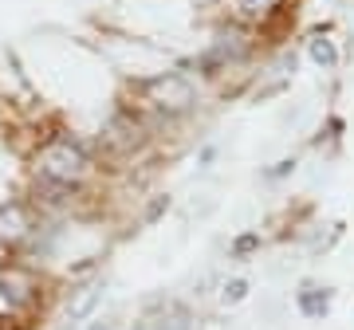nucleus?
<instances>
[{"instance_id": "nucleus-1", "label": "nucleus", "mask_w": 354, "mask_h": 330, "mask_svg": "<svg viewBox=\"0 0 354 330\" xmlns=\"http://www.w3.org/2000/svg\"><path fill=\"white\" fill-rule=\"evenodd\" d=\"M36 177L51 181V185H67V189H83V181L95 173V150L87 142L71 134V130H55L39 142L36 150Z\"/></svg>"}, {"instance_id": "nucleus-2", "label": "nucleus", "mask_w": 354, "mask_h": 330, "mask_svg": "<svg viewBox=\"0 0 354 330\" xmlns=\"http://www.w3.org/2000/svg\"><path fill=\"white\" fill-rule=\"evenodd\" d=\"M142 102L165 118H177V115H185V110L197 106V87L181 71H162V75H153L142 83Z\"/></svg>"}, {"instance_id": "nucleus-3", "label": "nucleus", "mask_w": 354, "mask_h": 330, "mask_svg": "<svg viewBox=\"0 0 354 330\" xmlns=\"http://www.w3.org/2000/svg\"><path fill=\"white\" fill-rule=\"evenodd\" d=\"M248 55H252V36H248L244 28L228 24V28H221L213 36V43L197 55V67H201V75H225L228 67H241Z\"/></svg>"}, {"instance_id": "nucleus-4", "label": "nucleus", "mask_w": 354, "mask_h": 330, "mask_svg": "<svg viewBox=\"0 0 354 330\" xmlns=\"http://www.w3.org/2000/svg\"><path fill=\"white\" fill-rule=\"evenodd\" d=\"M39 280L24 264H0V303L8 315H28L39 307Z\"/></svg>"}, {"instance_id": "nucleus-5", "label": "nucleus", "mask_w": 354, "mask_h": 330, "mask_svg": "<svg viewBox=\"0 0 354 330\" xmlns=\"http://www.w3.org/2000/svg\"><path fill=\"white\" fill-rule=\"evenodd\" d=\"M146 142V126L134 110H114L99 130V150L106 157H130Z\"/></svg>"}, {"instance_id": "nucleus-6", "label": "nucleus", "mask_w": 354, "mask_h": 330, "mask_svg": "<svg viewBox=\"0 0 354 330\" xmlns=\"http://www.w3.org/2000/svg\"><path fill=\"white\" fill-rule=\"evenodd\" d=\"M36 229H39V220H36V213H32V204H24V201L0 204V248L20 252V248L32 244Z\"/></svg>"}, {"instance_id": "nucleus-7", "label": "nucleus", "mask_w": 354, "mask_h": 330, "mask_svg": "<svg viewBox=\"0 0 354 330\" xmlns=\"http://www.w3.org/2000/svg\"><path fill=\"white\" fill-rule=\"evenodd\" d=\"M99 303H102V280H91V283H83V287H75L71 299H67V322L91 318V311H95Z\"/></svg>"}, {"instance_id": "nucleus-8", "label": "nucleus", "mask_w": 354, "mask_h": 330, "mask_svg": "<svg viewBox=\"0 0 354 330\" xmlns=\"http://www.w3.org/2000/svg\"><path fill=\"white\" fill-rule=\"evenodd\" d=\"M283 8V0H228V12L241 24H268Z\"/></svg>"}, {"instance_id": "nucleus-9", "label": "nucleus", "mask_w": 354, "mask_h": 330, "mask_svg": "<svg viewBox=\"0 0 354 330\" xmlns=\"http://www.w3.org/2000/svg\"><path fill=\"white\" fill-rule=\"evenodd\" d=\"M299 311H304L307 318H323L330 311V291H327V287L307 283L304 291H299Z\"/></svg>"}, {"instance_id": "nucleus-10", "label": "nucleus", "mask_w": 354, "mask_h": 330, "mask_svg": "<svg viewBox=\"0 0 354 330\" xmlns=\"http://www.w3.org/2000/svg\"><path fill=\"white\" fill-rule=\"evenodd\" d=\"M311 59H315L319 67H323V71H335V67H339V51H335V43H330V39H311Z\"/></svg>"}, {"instance_id": "nucleus-11", "label": "nucleus", "mask_w": 354, "mask_h": 330, "mask_svg": "<svg viewBox=\"0 0 354 330\" xmlns=\"http://www.w3.org/2000/svg\"><path fill=\"white\" fill-rule=\"evenodd\" d=\"M244 295H248V283L244 280H228L225 291H221V299H225V303H241Z\"/></svg>"}, {"instance_id": "nucleus-12", "label": "nucleus", "mask_w": 354, "mask_h": 330, "mask_svg": "<svg viewBox=\"0 0 354 330\" xmlns=\"http://www.w3.org/2000/svg\"><path fill=\"white\" fill-rule=\"evenodd\" d=\"M252 248H260V236H241L236 240V255H248Z\"/></svg>"}, {"instance_id": "nucleus-13", "label": "nucleus", "mask_w": 354, "mask_h": 330, "mask_svg": "<svg viewBox=\"0 0 354 330\" xmlns=\"http://www.w3.org/2000/svg\"><path fill=\"white\" fill-rule=\"evenodd\" d=\"M83 330H114V322L111 318H95V322H87Z\"/></svg>"}, {"instance_id": "nucleus-14", "label": "nucleus", "mask_w": 354, "mask_h": 330, "mask_svg": "<svg viewBox=\"0 0 354 330\" xmlns=\"http://www.w3.org/2000/svg\"><path fill=\"white\" fill-rule=\"evenodd\" d=\"M138 330H146V327H138Z\"/></svg>"}]
</instances>
